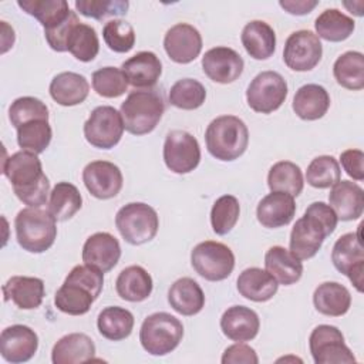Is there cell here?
<instances>
[{"mask_svg": "<svg viewBox=\"0 0 364 364\" xmlns=\"http://www.w3.org/2000/svg\"><path fill=\"white\" fill-rule=\"evenodd\" d=\"M3 175L10 181L14 195L30 208H40L50 193V181L43 172L37 154L17 151L3 162Z\"/></svg>", "mask_w": 364, "mask_h": 364, "instance_id": "cell-1", "label": "cell"}, {"mask_svg": "<svg viewBox=\"0 0 364 364\" xmlns=\"http://www.w3.org/2000/svg\"><path fill=\"white\" fill-rule=\"evenodd\" d=\"M337 222L338 218L330 205L313 202L290 232V252L299 260L311 259L320 250L324 239L334 232Z\"/></svg>", "mask_w": 364, "mask_h": 364, "instance_id": "cell-2", "label": "cell"}, {"mask_svg": "<svg viewBox=\"0 0 364 364\" xmlns=\"http://www.w3.org/2000/svg\"><path fill=\"white\" fill-rule=\"evenodd\" d=\"M208 152L225 162L237 159L249 145V129L246 124L235 115H220L210 121L205 132Z\"/></svg>", "mask_w": 364, "mask_h": 364, "instance_id": "cell-3", "label": "cell"}, {"mask_svg": "<svg viewBox=\"0 0 364 364\" xmlns=\"http://www.w3.org/2000/svg\"><path fill=\"white\" fill-rule=\"evenodd\" d=\"M55 222L48 210L30 206L21 209L14 219L18 245L30 253L48 250L57 237Z\"/></svg>", "mask_w": 364, "mask_h": 364, "instance_id": "cell-4", "label": "cell"}, {"mask_svg": "<svg viewBox=\"0 0 364 364\" xmlns=\"http://www.w3.org/2000/svg\"><path fill=\"white\" fill-rule=\"evenodd\" d=\"M164 111L162 97L152 90L129 92L119 108L124 128L132 135L152 132L159 124Z\"/></svg>", "mask_w": 364, "mask_h": 364, "instance_id": "cell-5", "label": "cell"}, {"mask_svg": "<svg viewBox=\"0 0 364 364\" xmlns=\"http://www.w3.org/2000/svg\"><path fill=\"white\" fill-rule=\"evenodd\" d=\"M183 337V326L175 316L158 311L149 314L141 326L139 341L151 355H166L172 353Z\"/></svg>", "mask_w": 364, "mask_h": 364, "instance_id": "cell-6", "label": "cell"}, {"mask_svg": "<svg viewBox=\"0 0 364 364\" xmlns=\"http://www.w3.org/2000/svg\"><path fill=\"white\" fill-rule=\"evenodd\" d=\"M115 226L125 242L139 246L156 236L159 218L152 206L144 202H131L117 212Z\"/></svg>", "mask_w": 364, "mask_h": 364, "instance_id": "cell-7", "label": "cell"}, {"mask_svg": "<svg viewBox=\"0 0 364 364\" xmlns=\"http://www.w3.org/2000/svg\"><path fill=\"white\" fill-rule=\"evenodd\" d=\"M191 263L200 277L209 282H220L233 272L235 255L229 246L220 242L205 240L191 252Z\"/></svg>", "mask_w": 364, "mask_h": 364, "instance_id": "cell-8", "label": "cell"}, {"mask_svg": "<svg viewBox=\"0 0 364 364\" xmlns=\"http://www.w3.org/2000/svg\"><path fill=\"white\" fill-rule=\"evenodd\" d=\"M287 97V82L276 71H262L246 90L247 105L259 114H270L282 107Z\"/></svg>", "mask_w": 364, "mask_h": 364, "instance_id": "cell-9", "label": "cell"}, {"mask_svg": "<svg viewBox=\"0 0 364 364\" xmlns=\"http://www.w3.org/2000/svg\"><path fill=\"white\" fill-rule=\"evenodd\" d=\"M124 129L121 112L111 105H100L85 121L84 136L95 148L111 149L121 141Z\"/></svg>", "mask_w": 364, "mask_h": 364, "instance_id": "cell-10", "label": "cell"}, {"mask_svg": "<svg viewBox=\"0 0 364 364\" xmlns=\"http://www.w3.org/2000/svg\"><path fill=\"white\" fill-rule=\"evenodd\" d=\"M309 347L316 364L355 363L354 354L344 343L343 333L336 326H317L309 337Z\"/></svg>", "mask_w": 364, "mask_h": 364, "instance_id": "cell-11", "label": "cell"}, {"mask_svg": "<svg viewBox=\"0 0 364 364\" xmlns=\"http://www.w3.org/2000/svg\"><path fill=\"white\" fill-rule=\"evenodd\" d=\"M164 162L173 173H189L200 162V146L198 139L182 129L168 132L164 142Z\"/></svg>", "mask_w": 364, "mask_h": 364, "instance_id": "cell-12", "label": "cell"}, {"mask_svg": "<svg viewBox=\"0 0 364 364\" xmlns=\"http://www.w3.org/2000/svg\"><path fill=\"white\" fill-rule=\"evenodd\" d=\"M361 226L363 223L358 226V233L348 232L341 235L331 250V262L334 267L341 274H346L360 293H363L364 273V249L360 239Z\"/></svg>", "mask_w": 364, "mask_h": 364, "instance_id": "cell-13", "label": "cell"}, {"mask_svg": "<svg viewBox=\"0 0 364 364\" xmlns=\"http://www.w3.org/2000/svg\"><path fill=\"white\" fill-rule=\"evenodd\" d=\"M321 55V41L310 30L294 31L284 43L283 61L293 71L304 73L313 70L320 63Z\"/></svg>", "mask_w": 364, "mask_h": 364, "instance_id": "cell-14", "label": "cell"}, {"mask_svg": "<svg viewBox=\"0 0 364 364\" xmlns=\"http://www.w3.org/2000/svg\"><path fill=\"white\" fill-rule=\"evenodd\" d=\"M82 182L94 198L111 199L122 189L124 178L115 164L109 161H92L82 171Z\"/></svg>", "mask_w": 364, "mask_h": 364, "instance_id": "cell-15", "label": "cell"}, {"mask_svg": "<svg viewBox=\"0 0 364 364\" xmlns=\"http://www.w3.org/2000/svg\"><path fill=\"white\" fill-rule=\"evenodd\" d=\"M164 48L172 61L189 64L202 51V36L196 27L188 23H178L166 31Z\"/></svg>", "mask_w": 364, "mask_h": 364, "instance_id": "cell-16", "label": "cell"}, {"mask_svg": "<svg viewBox=\"0 0 364 364\" xmlns=\"http://www.w3.org/2000/svg\"><path fill=\"white\" fill-rule=\"evenodd\" d=\"M37 348L38 336L28 326L13 324L0 334V354L7 363H26L34 357Z\"/></svg>", "mask_w": 364, "mask_h": 364, "instance_id": "cell-17", "label": "cell"}, {"mask_svg": "<svg viewBox=\"0 0 364 364\" xmlns=\"http://www.w3.org/2000/svg\"><path fill=\"white\" fill-rule=\"evenodd\" d=\"M203 73L215 82L230 84L236 81L245 68V61L230 47H213L202 57Z\"/></svg>", "mask_w": 364, "mask_h": 364, "instance_id": "cell-18", "label": "cell"}, {"mask_svg": "<svg viewBox=\"0 0 364 364\" xmlns=\"http://www.w3.org/2000/svg\"><path fill=\"white\" fill-rule=\"evenodd\" d=\"M82 262L102 273L114 269L121 257V246L115 236L108 232L91 235L82 246Z\"/></svg>", "mask_w": 364, "mask_h": 364, "instance_id": "cell-19", "label": "cell"}, {"mask_svg": "<svg viewBox=\"0 0 364 364\" xmlns=\"http://www.w3.org/2000/svg\"><path fill=\"white\" fill-rule=\"evenodd\" d=\"M220 328L229 340L245 343L257 336L260 320L255 310L246 306H232L222 314Z\"/></svg>", "mask_w": 364, "mask_h": 364, "instance_id": "cell-20", "label": "cell"}, {"mask_svg": "<svg viewBox=\"0 0 364 364\" xmlns=\"http://www.w3.org/2000/svg\"><path fill=\"white\" fill-rule=\"evenodd\" d=\"M330 208L340 220H355L364 210V191L351 181H338L328 193Z\"/></svg>", "mask_w": 364, "mask_h": 364, "instance_id": "cell-21", "label": "cell"}, {"mask_svg": "<svg viewBox=\"0 0 364 364\" xmlns=\"http://www.w3.org/2000/svg\"><path fill=\"white\" fill-rule=\"evenodd\" d=\"M121 70L125 74L128 84L132 87L152 88L162 74V64L155 53L139 51L125 60Z\"/></svg>", "mask_w": 364, "mask_h": 364, "instance_id": "cell-22", "label": "cell"}, {"mask_svg": "<svg viewBox=\"0 0 364 364\" xmlns=\"http://www.w3.org/2000/svg\"><path fill=\"white\" fill-rule=\"evenodd\" d=\"M296 213L294 198L283 192H272L266 195L257 205L256 216L262 226L276 229L289 225Z\"/></svg>", "mask_w": 364, "mask_h": 364, "instance_id": "cell-23", "label": "cell"}, {"mask_svg": "<svg viewBox=\"0 0 364 364\" xmlns=\"http://www.w3.org/2000/svg\"><path fill=\"white\" fill-rule=\"evenodd\" d=\"M3 296L21 310L37 309L44 299V282L38 277L13 276L3 286Z\"/></svg>", "mask_w": 364, "mask_h": 364, "instance_id": "cell-24", "label": "cell"}, {"mask_svg": "<svg viewBox=\"0 0 364 364\" xmlns=\"http://www.w3.org/2000/svg\"><path fill=\"white\" fill-rule=\"evenodd\" d=\"M237 291L247 300L263 303L270 300L279 289L276 279L260 267H247L245 269L236 280Z\"/></svg>", "mask_w": 364, "mask_h": 364, "instance_id": "cell-25", "label": "cell"}, {"mask_svg": "<svg viewBox=\"0 0 364 364\" xmlns=\"http://www.w3.org/2000/svg\"><path fill=\"white\" fill-rule=\"evenodd\" d=\"M48 91L57 104L63 107H74L85 101L90 84L84 75L73 71H64L51 80Z\"/></svg>", "mask_w": 364, "mask_h": 364, "instance_id": "cell-26", "label": "cell"}, {"mask_svg": "<svg viewBox=\"0 0 364 364\" xmlns=\"http://www.w3.org/2000/svg\"><path fill=\"white\" fill-rule=\"evenodd\" d=\"M95 344L84 333H70L61 337L53 347L51 361L54 364H77L92 360Z\"/></svg>", "mask_w": 364, "mask_h": 364, "instance_id": "cell-27", "label": "cell"}, {"mask_svg": "<svg viewBox=\"0 0 364 364\" xmlns=\"http://www.w3.org/2000/svg\"><path fill=\"white\" fill-rule=\"evenodd\" d=\"M242 46L255 60H267L276 50V33L263 20L249 21L240 34Z\"/></svg>", "mask_w": 364, "mask_h": 364, "instance_id": "cell-28", "label": "cell"}, {"mask_svg": "<svg viewBox=\"0 0 364 364\" xmlns=\"http://www.w3.org/2000/svg\"><path fill=\"white\" fill-rule=\"evenodd\" d=\"M330 108V95L323 85H301L293 98V111L304 121H316L326 115Z\"/></svg>", "mask_w": 364, "mask_h": 364, "instance_id": "cell-29", "label": "cell"}, {"mask_svg": "<svg viewBox=\"0 0 364 364\" xmlns=\"http://www.w3.org/2000/svg\"><path fill=\"white\" fill-rule=\"evenodd\" d=\"M151 274L138 264H132L121 270L115 282V290L122 300L131 303H139L146 300L152 293Z\"/></svg>", "mask_w": 364, "mask_h": 364, "instance_id": "cell-30", "label": "cell"}, {"mask_svg": "<svg viewBox=\"0 0 364 364\" xmlns=\"http://www.w3.org/2000/svg\"><path fill=\"white\" fill-rule=\"evenodd\" d=\"M264 267L279 284L290 286L301 279V262L283 246H272L264 255Z\"/></svg>", "mask_w": 364, "mask_h": 364, "instance_id": "cell-31", "label": "cell"}, {"mask_svg": "<svg viewBox=\"0 0 364 364\" xmlns=\"http://www.w3.org/2000/svg\"><path fill=\"white\" fill-rule=\"evenodd\" d=\"M171 307L182 316H195L205 306V294L198 282L191 277H181L168 290Z\"/></svg>", "mask_w": 364, "mask_h": 364, "instance_id": "cell-32", "label": "cell"}, {"mask_svg": "<svg viewBox=\"0 0 364 364\" xmlns=\"http://www.w3.org/2000/svg\"><path fill=\"white\" fill-rule=\"evenodd\" d=\"M313 304L324 316L340 317L350 310L351 294L346 286L337 282H324L316 287Z\"/></svg>", "mask_w": 364, "mask_h": 364, "instance_id": "cell-33", "label": "cell"}, {"mask_svg": "<svg viewBox=\"0 0 364 364\" xmlns=\"http://www.w3.org/2000/svg\"><path fill=\"white\" fill-rule=\"evenodd\" d=\"M134 323L132 313L119 306H108L102 309L97 317L100 334L111 341H119L129 337Z\"/></svg>", "mask_w": 364, "mask_h": 364, "instance_id": "cell-34", "label": "cell"}, {"mask_svg": "<svg viewBox=\"0 0 364 364\" xmlns=\"http://www.w3.org/2000/svg\"><path fill=\"white\" fill-rule=\"evenodd\" d=\"M94 300V294L87 287L67 279L54 296L55 307L70 316H82L88 313Z\"/></svg>", "mask_w": 364, "mask_h": 364, "instance_id": "cell-35", "label": "cell"}, {"mask_svg": "<svg viewBox=\"0 0 364 364\" xmlns=\"http://www.w3.org/2000/svg\"><path fill=\"white\" fill-rule=\"evenodd\" d=\"M314 28L318 38L331 43H340L353 34L355 23L343 11L337 9H327L316 18Z\"/></svg>", "mask_w": 364, "mask_h": 364, "instance_id": "cell-36", "label": "cell"}, {"mask_svg": "<svg viewBox=\"0 0 364 364\" xmlns=\"http://www.w3.org/2000/svg\"><path fill=\"white\" fill-rule=\"evenodd\" d=\"M82 206V198L75 185L70 182H58L50 192L47 210L57 222L71 219Z\"/></svg>", "mask_w": 364, "mask_h": 364, "instance_id": "cell-37", "label": "cell"}, {"mask_svg": "<svg viewBox=\"0 0 364 364\" xmlns=\"http://www.w3.org/2000/svg\"><path fill=\"white\" fill-rule=\"evenodd\" d=\"M333 74L338 85L358 91L364 88V55L360 51H346L334 65Z\"/></svg>", "mask_w": 364, "mask_h": 364, "instance_id": "cell-38", "label": "cell"}, {"mask_svg": "<svg viewBox=\"0 0 364 364\" xmlns=\"http://www.w3.org/2000/svg\"><path fill=\"white\" fill-rule=\"evenodd\" d=\"M267 185L272 192L289 193L293 198L299 196L304 186L300 166L290 161L276 162L269 171Z\"/></svg>", "mask_w": 364, "mask_h": 364, "instance_id": "cell-39", "label": "cell"}, {"mask_svg": "<svg viewBox=\"0 0 364 364\" xmlns=\"http://www.w3.org/2000/svg\"><path fill=\"white\" fill-rule=\"evenodd\" d=\"M18 7L37 18L44 30L64 21L71 10L65 0H18Z\"/></svg>", "mask_w": 364, "mask_h": 364, "instance_id": "cell-40", "label": "cell"}, {"mask_svg": "<svg viewBox=\"0 0 364 364\" xmlns=\"http://www.w3.org/2000/svg\"><path fill=\"white\" fill-rule=\"evenodd\" d=\"M67 51L82 63L92 61L100 51V41L94 27L81 21L75 23L67 37Z\"/></svg>", "mask_w": 364, "mask_h": 364, "instance_id": "cell-41", "label": "cell"}, {"mask_svg": "<svg viewBox=\"0 0 364 364\" xmlns=\"http://www.w3.org/2000/svg\"><path fill=\"white\" fill-rule=\"evenodd\" d=\"M53 131L48 119H33L17 128V144L21 149L34 154L44 152L51 142Z\"/></svg>", "mask_w": 364, "mask_h": 364, "instance_id": "cell-42", "label": "cell"}, {"mask_svg": "<svg viewBox=\"0 0 364 364\" xmlns=\"http://www.w3.org/2000/svg\"><path fill=\"white\" fill-rule=\"evenodd\" d=\"M206 100V90L202 82L193 78L178 80L169 90L171 105L179 109H196Z\"/></svg>", "mask_w": 364, "mask_h": 364, "instance_id": "cell-43", "label": "cell"}, {"mask_svg": "<svg viewBox=\"0 0 364 364\" xmlns=\"http://www.w3.org/2000/svg\"><path fill=\"white\" fill-rule=\"evenodd\" d=\"M341 176L338 161L331 155L316 156L307 166L306 181L317 189H327L337 183Z\"/></svg>", "mask_w": 364, "mask_h": 364, "instance_id": "cell-44", "label": "cell"}, {"mask_svg": "<svg viewBox=\"0 0 364 364\" xmlns=\"http://www.w3.org/2000/svg\"><path fill=\"white\" fill-rule=\"evenodd\" d=\"M240 205L233 195L218 198L210 210V225L216 235H228L239 220Z\"/></svg>", "mask_w": 364, "mask_h": 364, "instance_id": "cell-45", "label": "cell"}, {"mask_svg": "<svg viewBox=\"0 0 364 364\" xmlns=\"http://www.w3.org/2000/svg\"><path fill=\"white\" fill-rule=\"evenodd\" d=\"M91 84L94 91L104 98L121 97L128 88L125 74L117 67H102L94 71Z\"/></svg>", "mask_w": 364, "mask_h": 364, "instance_id": "cell-46", "label": "cell"}, {"mask_svg": "<svg viewBox=\"0 0 364 364\" xmlns=\"http://www.w3.org/2000/svg\"><path fill=\"white\" fill-rule=\"evenodd\" d=\"M102 38L109 50L115 53H128L135 44V30L128 21L114 18L105 23Z\"/></svg>", "mask_w": 364, "mask_h": 364, "instance_id": "cell-47", "label": "cell"}, {"mask_svg": "<svg viewBox=\"0 0 364 364\" xmlns=\"http://www.w3.org/2000/svg\"><path fill=\"white\" fill-rule=\"evenodd\" d=\"M11 125L17 129L20 125L33 119H48L47 105L36 97H20L9 108Z\"/></svg>", "mask_w": 364, "mask_h": 364, "instance_id": "cell-48", "label": "cell"}, {"mask_svg": "<svg viewBox=\"0 0 364 364\" xmlns=\"http://www.w3.org/2000/svg\"><path fill=\"white\" fill-rule=\"evenodd\" d=\"M129 3L124 0H77L75 9L80 14L95 20H102L109 16H121L128 10Z\"/></svg>", "mask_w": 364, "mask_h": 364, "instance_id": "cell-49", "label": "cell"}, {"mask_svg": "<svg viewBox=\"0 0 364 364\" xmlns=\"http://www.w3.org/2000/svg\"><path fill=\"white\" fill-rule=\"evenodd\" d=\"M65 279L87 287L95 299H98L104 284V273L88 264L74 266Z\"/></svg>", "mask_w": 364, "mask_h": 364, "instance_id": "cell-50", "label": "cell"}, {"mask_svg": "<svg viewBox=\"0 0 364 364\" xmlns=\"http://www.w3.org/2000/svg\"><path fill=\"white\" fill-rule=\"evenodd\" d=\"M78 21L80 20H78L75 11H71L70 16L64 21H61L60 24H57V26H54L51 28L44 30V36H46V40H47L48 46L54 51H58V53L67 51V37H68V33L73 28V26L75 23H78Z\"/></svg>", "mask_w": 364, "mask_h": 364, "instance_id": "cell-51", "label": "cell"}, {"mask_svg": "<svg viewBox=\"0 0 364 364\" xmlns=\"http://www.w3.org/2000/svg\"><path fill=\"white\" fill-rule=\"evenodd\" d=\"M222 364H257L259 357L255 351L247 344L243 343H236L229 346L222 355Z\"/></svg>", "mask_w": 364, "mask_h": 364, "instance_id": "cell-52", "label": "cell"}, {"mask_svg": "<svg viewBox=\"0 0 364 364\" xmlns=\"http://www.w3.org/2000/svg\"><path fill=\"white\" fill-rule=\"evenodd\" d=\"M340 162L348 176L355 181L364 179V154L361 149H346L340 155Z\"/></svg>", "mask_w": 364, "mask_h": 364, "instance_id": "cell-53", "label": "cell"}, {"mask_svg": "<svg viewBox=\"0 0 364 364\" xmlns=\"http://www.w3.org/2000/svg\"><path fill=\"white\" fill-rule=\"evenodd\" d=\"M280 7L294 16L309 14L317 4V0H280Z\"/></svg>", "mask_w": 364, "mask_h": 364, "instance_id": "cell-54", "label": "cell"}]
</instances>
